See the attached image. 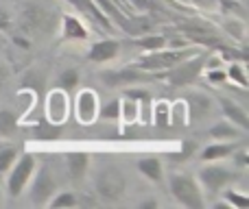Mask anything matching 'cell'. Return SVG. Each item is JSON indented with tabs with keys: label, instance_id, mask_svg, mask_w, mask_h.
I'll list each match as a JSON object with an SVG mask.
<instances>
[{
	"label": "cell",
	"instance_id": "1",
	"mask_svg": "<svg viewBox=\"0 0 249 209\" xmlns=\"http://www.w3.org/2000/svg\"><path fill=\"white\" fill-rule=\"evenodd\" d=\"M57 11L44 2H29L20 11V26L29 37L53 33L57 29Z\"/></svg>",
	"mask_w": 249,
	"mask_h": 209
},
{
	"label": "cell",
	"instance_id": "2",
	"mask_svg": "<svg viewBox=\"0 0 249 209\" xmlns=\"http://www.w3.org/2000/svg\"><path fill=\"white\" fill-rule=\"evenodd\" d=\"M168 194L177 205L186 209H203L206 207V196L199 185V181L184 172H173L168 175Z\"/></svg>",
	"mask_w": 249,
	"mask_h": 209
},
{
	"label": "cell",
	"instance_id": "3",
	"mask_svg": "<svg viewBox=\"0 0 249 209\" xmlns=\"http://www.w3.org/2000/svg\"><path fill=\"white\" fill-rule=\"evenodd\" d=\"M92 181H94V192L101 201L116 203L127 192V177H124L121 168L112 166V163H105V166L96 168Z\"/></svg>",
	"mask_w": 249,
	"mask_h": 209
},
{
	"label": "cell",
	"instance_id": "4",
	"mask_svg": "<svg viewBox=\"0 0 249 209\" xmlns=\"http://www.w3.org/2000/svg\"><path fill=\"white\" fill-rule=\"evenodd\" d=\"M236 170L228 168L219 161H208L199 168L197 172V181L201 185L203 194H221L230 183L236 181Z\"/></svg>",
	"mask_w": 249,
	"mask_h": 209
},
{
	"label": "cell",
	"instance_id": "5",
	"mask_svg": "<svg viewBox=\"0 0 249 209\" xmlns=\"http://www.w3.org/2000/svg\"><path fill=\"white\" fill-rule=\"evenodd\" d=\"M197 48L188 46V48H162V50H155L144 55L140 61H138V68L144 70V72H160V70H168L173 65H177L179 61L188 59V57L197 55Z\"/></svg>",
	"mask_w": 249,
	"mask_h": 209
},
{
	"label": "cell",
	"instance_id": "6",
	"mask_svg": "<svg viewBox=\"0 0 249 209\" xmlns=\"http://www.w3.org/2000/svg\"><path fill=\"white\" fill-rule=\"evenodd\" d=\"M206 57L208 52H201V55H193L188 59L179 61L177 65L173 68L164 70L162 79L168 83L171 87H184V85H190L193 81H197V77L203 72V65H206Z\"/></svg>",
	"mask_w": 249,
	"mask_h": 209
},
{
	"label": "cell",
	"instance_id": "7",
	"mask_svg": "<svg viewBox=\"0 0 249 209\" xmlns=\"http://www.w3.org/2000/svg\"><path fill=\"white\" fill-rule=\"evenodd\" d=\"M35 168H37V159L31 153H22L18 155V159L13 161V166L9 168L7 175V192L9 196L18 198L26 188H29V181L33 177Z\"/></svg>",
	"mask_w": 249,
	"mask_h": 209
},
{
	"label": "cell",
	"instance_id": "8",
	"mask_svg": "<svg viewBox=\"0 0 249 209\" xmlns=\"http://www.w3.org/2000/svg\"><path fill=\"white\" fill-rule=\"evenodd\" d=\"M29 185H31L29 194H31L33 205H46V203L57 194V179L48 166H39V170L35 168Z\"/></svg>",
	"mask_w": 249,
	"mask_h": 209
},
{
	"label": "cell",
	"instance_id": "9",
	"mask_svg": "<svg viewBox=\"0 0 249 209\" xmlns=\"http://www.w3.org/2000/svg\"><path fill=\"white\" fill-rule=\"evenodd\" d=\"M186 103V109H188V120L190 122H206V120H212L216 113H219V105L206 92H188L186 96H181Z\"/></svg>",
	"mask_w": 249,
	"mask_h": 209
},
{
	"label": "cell",
	"instance_id": "10",
	"mask_svg": "<svg viewBox=\"0 0 249 209\" xmlns=\"http://www.w3.org/2000/svg\"><path fill=\"white\" fill-rule=\"evenodd\" d=\"M46 120L48 124H55V127H61V124L68 120V113H70V98H68V92L57 87V90L48 92L46 96Z\"/></svg>",
	"mask_w": 249,
	"mask_h": 209
},
{
	"label": "cell",
	"instance_id": "11",
	"mask_svg": "<svg viewBox=\"0 0 249 209\" xmlns=\"http://www.w3.org/2000/svg\"><path fill=\"white\" fill-rule=\"evenodd\" d=\"M99 96L92 90H81L74 98V115L79 124H94L99 120Z\"/></svg>",
	"mask_w": 249,
	"mask_h": 209
},
{
	"label": "cell",
	"instance_id": "12",
	"mask_svg": "<svg viewBox=\"0 0 249 209\" xmlns=\"http://www.w3.org/2000/svg\"><path fill=\"white\" fill-rule=\"evenodd\" d=\"M216 105H219V111L225 120H230V122H232L234 127L241 129L243 133L249 131V113L241 103H236L234 98H225V96H221V98L216 100Z\"/></svg>",
	"mask_w": 249,
	"mask_h": 209
},
{
	"label": "cell",
	"instance_id": "13",
	"mask_svg": "<svg viewBox=\"0 0 249 209\" xmlns=\"http://www.w3.org/2000/svg\"><path fill=\"white\" fill-rule=\"evenodd\" d=\"M146 79V72L136 68H121V70H109V72L101 74V81L109 87H123V85H131V83H140Z\"/></svg>",
	"mask_w": 249,
	"mask_h": 209
},
{
	"label": "cell",
	"instance_id": "14",
	"mask_svg": "<svg viewBox=\"0 0 249 209\" xmlns=\"http://www.w3.org/2000/svg\"><path fill=\"white\" fill-rule=\"evenodd\" d=\"M121 55V42L118 39H101V42L92 44L88 50V59L92 64H107V61L116 59Z\"/></svg>",
	"mask_w": 249,
	"mask_h": 209
},
{
	"label": "cell",
	"instance_id": "15",
	"mask_svg": "<svg viewBox=\"0 0 249 209\" xmlns=\"http://www.w3.org/2000/svg\"><path fill=\"white\" fill-rule=\"evenodd\" d=\"M59 33H61V39H66V42H86V39L90 37L86 24H83L77 16H72V13L61 16Z\"/></svg>",
	"mask_w": 249,
	"mask_h": 209
},
{
	"label": "cell",
	"instance_id": "16",
	"mask_svg": "<svg viewBox=\"0 0 249 209\" xmlns=\"http://www.w3.org/2000/svg\"><path fill=\"white\" fill-rule=\"evenodd\" d=\"M90 163H92V157L86 150H72V153L66 155V170H68L72 181L86 179V175L90 172Z\"/></svg>",
	"mask_w": 249,
	"mask_h": 209
},
{
	"label": "cell",
	"instance_id": "17",
	"mask_svg": "<svg viewBox=\"0 0 249 209\" xmlns=\"http://www.w3.org/2000/svg\"><path fill=\"white\" fill-rule=\"evenodd\" d=\"M236 142H219L216 140L214 144H208L206 148H201V153H199V159H201L203 163L208 161H223V159H228L230 155L234 153V148H236Z\"/></svg>",
	"mask_w": 249,
	"mask_h": 209
},
{
	"label": "cell",
	"instance_id": "18",
	"mask_svg": "<svg viewBox=\"0 0 249 209\" xmlns=\"http://www.w3.org/2000/svg\"><path fill=\"white\" fill-rule=\"evenodd\" d=\"M208 135L212 137V140H219V142H232V140H238L241 135H245V133L241 131L238 127H234L230 120H219V122H214L210 127V131H208Z\"/></svg>",
	"mask_w": 249,
	"mask_h": 209
},
{
	"label": "cell",
	"instance_id": "19",
	"mask_svg": "<svg viewBox=\"0 0 249 209\" xmlns=\"http://www.w3.org/2000/svg\"><path fill=\"white\" fill-rule=\"evenodd\" d=\"M138 170L144 179L153 181V183H162L164 181V166L160 157H142L138 161Z\"/></svg>",
	"mask_w": 249,
	"mask_h": 209
},
{
	"label": "cell",
	"instance_id": "20",
	"mask_svg": "<svg viewBox=\"0 0 249 209\" xmlns=\"http://www.w3.org/2000/svg\"><path fill=\"white\" fill-rule=\"evenodd\" d=\"M221 29H223V33L230 35L234 42L245 44V39H247V24H245V20H243V17L228 16L223 22H221Z\"/></svg>",
	"mask_w": 249,
	"mask_h": 209
},
{
	"label": "cell",
	"instance_id": "21",
	"mask_svg": "<svg viewBox=\"0 0 249 209\" xmlns=\"http://www.w3.org/2000/svg\"><path fill=\"white\" fill-rule=\"evenodd\" d=\"M133 44L144 52H155L166 46V35L164 33H142Z\"/></svg>",
	"mask_w": 249,
	"mask_h": 209
},
{
	"label": "cell",
	"instance_id": "22",
	"mask_svg": "<svg viewBox=\"0 0 249 209\" xmlns=\"http://www.w3.org/2000/svg\"><path fill=\"white\" fill-rule=\"evenodd\" d=\"M225 81H230L232 85H238L241 90H247L249 79H247V70L243 61H232V64L225 68Z\"/></svg>",
	"mask_w": 249,
	"mask_h": 209
},
{
	"label": "cell",
	"instance_id": "23",
	"mask_svg": "<svg viewBox=\"0 0 249 209\" xmlns=\"http://www.w3.org/2000/svg\"><path fill=\"white\" fill-rule=\"evenodd\" d=\"M138 118H140V103L124 96V100H121V118H118V122L131 127V124L138 122Z\"/></svg>",
	"mask_w": 249,
	"mask_h": 209
},
{
	"label": "cell",
	"instance_id": "24",
	"mask_svg": "<svg viewBox=\"0 0 249 209\" xmlns=\"http://www.w3.org/2000/svg\"><path fill=\"white\" fill-rule=\"evenodd\" d=\"M151 122L160 129H168L171 127V103L160 100L151 107Z\"/></svg>",
	"mask_w": 249,
	"mask_h": 209
},
{
	"label": "cell",
	"instance_id": "25",
	"mask_svg": "<svg viewBox=\"0 0 249 209\" xmlns=\"http://www.w3.org/2000/svg\"><path fill=\"white\" fill-rule=\"evenodd\" d=\"M18 113L11 109H0V137H11L18 131Z\"/></svg>",
	"mask_w": 249,
	"mask_h": 209
},
{
	"label": "cell",
	"instance_id": "26",
	"mask_svg": "<svg viewBox=\"0 0 249 209\" xmlns=\"http://www.w3.org/2000/svg\"><path fill=\"white\" fill-rule=\"evenodd\" d=\"M79 201H77V194L70 192V190H57V194L46 203V207L51 209H70V207H77Z\"/></svg>",
	"mask_w": 249,
	"mask_h": 209
},
{
	"label": "cell",
	"instance_id": "27",
	"mask_svg": "<svg viewBox=\"0 0 249 209\" xmlns=\"http://www.w3.org/2000/svg\"><path fill=\"white\" fill-rule=\"evenodd\" d=\"M188 122V109L184 98H177L175 103H171V127H186Z\"/></svg>",
	"mask_w": 249,
	"mask_h": 209
},
{
	"label": "cell",
	"instance_id": "28",
	"mask_svg": "<svg viewBox=\"0 0 249 209\" xmlns=\"http://www.w3.org/2000/svg\"><path fill=\"white\" fill-rule=\"evenodd\" d=\"M223 201L230 203V207L232 209H247L249 207V196L247 194L238 192V190H232V188H225Z\"/></svg>",
	"mask_w": 249,
	"mask_h": 209
},
{
	"label": "cell",
	"instance_id": "29",
	"mask_svg": "<svg viewBox=\"0 0 249 209\" xmlns=\"http://www.w3.org/2000/svg\"><path fill=\"white\" fill-rule=\"evenodd\" d=\"M18 155H20L18 146H0V175H4V172L13 166Z\"/></svg>",
	"mask_w": 249,
	"mask_h": 209
},
{
	"label": "cell",
	"instance_id": "30",
	"mask_svg": "<svg viewBox=\"0 0 249 209\" xmlns=\"http://www.w3.org/2000/svg\"><path fill=\"white\" fill-rule=\"evenodd\" d=\"M99 118L105 122H118L121 118V100H109L99 107Z\"/></svg>",
	"mask_w": 249,
	"mask_h": 209
},
{
	"label": "cell",
	"instance_id": "31",
	"mask_svg": "<svg viewBox=\"0 0 249 209\" xmlns=\"http://www.w3.org/2000/svg\"><path fill=\"white\" fill-rule=\"evenodd\" d=\"M79 81H81V74H79L77 68H66L64 72L59 74V87L61 90H66V92L79 87Z\"/></svg>",
	"mask_w": 249,
	"mask_h": 209
},
{
	"label": "cell",
	"instance_id": "32",
	"mask_svg": "<svg viewBox=\"0 0 249 209\" xmlns=\"http://www.w3.org/2000/svg\"><path fill=\"white\" fill-rule=\"evenodd\" d=\"M216 7L223 13H228V16L243 17L245 20V7H243L241 0H216Z\"/></svg>",
	"mask_w": 249,
	"mask_h": 209
},
{
	"label": "cell",
	"instance_id": "33",
	"mask_svg": "<svg viewBox=\"0 0 249 209\" xmlns=\"http://www.w3.org/2000/svg\"><path fill=\"white\" fill-rule=\"evenodd\" d=\"M230 157H232L234 168H238V170H245V168L249 166V150L247 148H241V146H236V148H234V153L230 155Z\"/></svg>",
	"mask_w": 249,
	"mask_h": 209
},
{
	"label": "cell",
	"instance_id": "34",
	"mask_svg": "<svg viewBox=\"0 0 249 209\" xmlns=\"http://www.w3.org/2000/svg\"><path fill=\"white\" fill-rule=\"evenodd\" d=\"M193 44L188 42L186 35H166V46L164 48H188Z\"/></svg>",
	"mask_w": 249,
	"mask_h": 209
},
{
	"label": "cell",
	"instance_id": "35",
	"mask_svg": "<svg viewBox=\"0 0 249 209\" xmlns=\"http://www.w3.org/2000/svg\"><path fill=\"white\" fill-rule=\"evenodd\" d=\"M206 72H208V81H210V83H216V85L225 83V70L212 68V70H206Z\"/></svg>",
	"mask_w": 249,
	"mask_h": 209
},
{
	"label": "cell",
	"instance_id": "36",
	"mask_svg": "<svg viewBox=\"0 0 249 209\" xmlns=\"http://www.w3.org/2000/svg\"><path fill=\"white\" fill-rule=\"evenodd\" d=\"M131 87V85H129ZM127 96L129 98H133V100H138V103H144V100H151V94L146 90H138V87H131V90H127Z\"/></svg>",
	"mask_w": 249,
	"mask_h": 209
},
{
	"label": "cell",
	"instance_id": "37",
	"mask_svg": "<svg viewBox=\"0 0 249 209\" xmlns=\"http://www.w3.org/2000/svg\"><path fill=\"white\" fill-rule=\"evenodd\" d=\"M11 22H13V17H11V13H9V9L0 7V31H7L9 26H11Z\"/></svg>",
	"mask_w": 249,
	"mask_h": 209
},
{
	"label": "cell",
	"instance_id": "38",
	"mask_svg": "<svg viewBox=\"0 0 249 209\" xmlns=\"http://www.w3.org/2000/svg\"><path fill=\"white\" fill-rule=\"evenodd\" d=\"M186 2L195 4L197 9H203V11H212V9H216V0H186Z\"/></svg>",
	"mask_w": 249,
	"mask_h": 209
},
{
	"label": "cell",
	"instance_id": "39",
	"mask_svg": "<svg viewBox=\"0 0 249 209\" xmlns=\"http://www.w3.org/2000/svg\"><path fill=\"white\" fill-rule=\"evenodd\" d=\"M7 81H9V70L4 64H0V92H2V87L7 85Z\"/></svg>",
	"mask_w": 249,
	"mask_h": 209
},
{
	"label": "cell",
	"instance_id": "40",
	"mask_svg": "<svg viewBox=\"0 0 249 209\" xmlns=\"http://www.w3.org/2000/svg\"><path fill=\"white\" fill-rule=\"evenodd\" d=\"M133 2V7H138V9H146L149 7V0H131Z\"/></svg>",
	"mask_w": 249,
	"mask_h": 209
},
{
	"label": "cell",
	"instance_id": "41",
	"mask_svg": "<svg viewBox=\"0 0 249 209\" xmlns=\"http://www.w3.org/2000/svg\"><path fill=\"white\" fill-rule=\"evenodd\" d=\"M140 207L142 209H144V207H158V201H142Z\"/></svg>",
	"mask_w": 249,
	"mask_h": 209
},
{
	"label": "cell",
	"instance_id": "42",
	"mask_svg": "<svg viewBox=\"0 0 249 209\" xmlns=\"http://www.w3.org/2000/svg\"><path fill=\"white\" fill-rule=\"evenodd\" d=\"M66 2H70V4H74V7H81V0H66Z\"/></svg>",
	"mask_w": 249,
	"mask_h": 209
},
{
	"label": "cell",
	"instance_id": "43",
	"mask_svg": "<svg viewBox=\"0 0 249 209\" xmlns=\"http://www.w3.org/2000/svg\"><path fill=\"white\" fill-rule=\"evenodd\" d=\"M0 201H2V190H0Z\"/></svg>",
	"mask_w": 249,
	"mask_h": 209
},
{
	"label": "cell",
	"instance_id": "44",
	"mask_svg": "<svg viewBox=\"0 0 249 209\" xmlns=\"http://www.w3.org/2000/svg\"><path fill=\"white\" fill-rule=\"evenodd\" d=\"M179 2H186V0H179Z\"/></svg>",
	"mask_w": 249,
	"mask_h": 209
}]
</instances>
